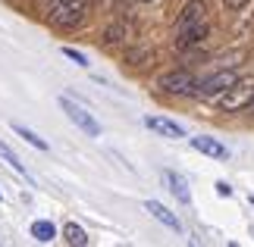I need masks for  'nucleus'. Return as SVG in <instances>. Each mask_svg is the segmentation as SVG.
I'll return each mask as SVG.
<instances>
[{
  "mask_svg": "<svg viewBox=\"0 0 254 247\" xmlns=\"http://www.w3.org/2000/svg\"><path fill=\"white\" fill-rule=\"evenodd\" d=\"M207 32H210L207 19H201V22H194V25H189V28H179V38H176V47H179V50H189V47L201 44L204 38H207Z\"/></svg>",
  "mask_w": 254,
  "mask_h": 247,
  "instance_id": "423d86ee",
  "label": "nucleus"
},
{
  "mask_svg": "<svg viewBox=\"0 0 254 247\" xmlns=\"http://www.w3.org/2000/svg\"><path fill=\"white\" fill-rule=\"evenodd\" d=\"M144 210H148V213H151L157 222H163L167 229H173V232H182V222L176 219V216H173V213H170L163 203H157V200H148V203H144Z\"/></svg>",
  "mask_w": 254,
  "mask_h": 247,
  "instance_id": "9b49d317",
  "label": "nucleus"
},
{
  "mask_svg": "<svg viewBox=\"0 0 254 247\" xmlns=\"http://www.w3.org/2000/svg\"><path fill=\"white\" fill-rule=\"evenodd\" d=\"M47 13L60 28H75L88 13V0H47Z\"/></svg>",
  "mask_w": 254,
  "mask_h": 247,
  "instance_id": "f03ea898",
  "label": "nucleus"
},
{
  "mask_svg": "<svg viewBox=\"0 0 254 247\" xmlns=\"http://www.w3.org/2000/svg\"><path fill=\"white\" fill-rule=\"evenodd\" d=\"M236 78H239L236 69H220V72H213V75H207V78H201V82L194 85V94H198L201 100H213V97H220L232 82H236Z\"/></svg>",
  "mask_w": 254,
  "mask_h": 247,
  "instance_id": "7ed1b4c3",
  "label": "nucleus"
},
{
  "mask_svg": "<svg viewBox=\"0 0 254 247\" xmlns=\"http://www.w3.org/2000/svg\"><path fill=\"white\" fill-rule=\"evenodd\" d=\"M251 100H254V78H236V82L217 97V106L223 113H239V110H248Z\"/></svg>",
  "mask_w": 254,
  "mask_h": 247,
  "instance_id": "f257e3e1",
  "label": "nucleus"
},
{
  "mask_svg": "<svg viewBox=\"0 0 254 247\" xmlns=\"http://www.w3.org/2000/svg\"><path fill=\"white\" fill-rule=\"evenodd\" d=\"M60 110H63L66 116H69V122H75V125H79L85 135H91V138L101 135V125H97V119H94V116L85 110V106L75 103L72 97H60Z\"/></svg>",
  "mask_w": 254,
  "mask_h": 247,
  "instance_id": "20e7f679",
  "label": "nucleus"
},
{
  "mask_svg": "<svg viewBox=\"0 0 254 247\" xmlns=\"http://www.w3.org/2000/svg\"><path fill=\"white\" fill-rule=\"evenodd\" d=\"M223 3H226V9H242L248 0H223Z\"/></svg>",
  "mask_w": 254,
  "mask_h": 247,
  "instance_id": "a211bd4d",
  "label": "nucleus"
},
{
  "mask_svg": "<svg viewBox=\"0 0 254 247\" xmlns=\"http://www.w3.org/2000/svg\"><path fill=\"white\" fill-rule=\"evenodd\" d=\"M163 185L170 188V194H176V200H179V203H191V191H189V182H185V175L167 169V172H163Z\"/></svg>",
  "mask_w": 254,
  "mask_h": 247,
  "instance_id": "0eeeda50",
  "label": "nucleus"
},
{
  "mask_svg": "<svg viewBox=\"0 0 254 247\" xmlns=\"http://www.w3.org/2000/svg\"><path fill=\"white\" fill-rule=\"evenodd\" d=\"M0 200H3V194H0Z\"/></svg>",
  "mask_w": 254,
  "mask_h": 247,
  "instance_id": "aec40b11",
  "label": "nucleus"
},
{
  "mask_svg": "<svg viewBox=\"0 0 254 247\" xmlns=\"http://www.w3.org/2000/svg\"><path fill=\"white\" fill-rule=\"evenodd\" d=\"M13 132H16L19 138H22V141H28V144H32L35 150H47V141H44V138H38V135L32 132V128H25L22 122H13Z\"/></svg>",
  "mask_w": 254,
  "mask_h": 247,
  "instance_id": "2eb2a0df",
  "label": "nucleus"
},
{
  "mask_svg": "<svg viewBox=\"0 0 254 247\" xmlns=\"http://www.w3.org/2000/svg\"><path fill=\"white\" fill-rule=\"evenodd\" d=\"M248 110H251V113H254V100H251V103H248Z\"/></svg>",
  "mask_w": 254,
  "mask_h": 247,
  "instance_id": "6ab92c4d",
  "label": "nucleus"
},
{
  "mask_svg": "<svg viewBox=\"0 0 254 247\" xmlns=\"http://www.w3.org/2000/svg\"><path fill=\"white\" fill-rule=\"evenodd\" d=\"M32 238H35V241H41V244L54 241V238H57L54 222H51V219H38V222H32Z\"/></svg>",
  "mask_w": 254,
  "mask_h": 247,
  "instance_id": "ddd939ff",
  "label": "nucleus"
},
{
  "mask_svg": "<svg viewBox=\"0 0 254 247\" xmlns=\"http://www.w3.org/2000/svg\"><path fill=\"white\" fill-rule=\"evenodd\" d=\"M63 56H66V60H72L75 66H88V56L82 50H75V47H63Z\"/></svg>",
  "mask_w": 254,
  "mask_h": 247,
  "instance_id": "dca6fc26",
  "label": "nucleus"
},
{
  "mask_svg": "<svg viewBox=\"0 0 254 247\" xmlns=\"http://www.w3.org/2000/svg\"><path fill=\"white\" fill-rule=\"evenodd\" d=\"M144 125H148L151 132L163 135V138H185V128L179 122H173V119H163V116H148Z\"/></svg>",
  "mask_w": 254,
  "mask_h": 247,
  "instance_id": "6e6552de",
  "label": "nucleus"
},
{
  "mask_svg": "<svg viewBox=\"0 0 254 247\" xmlns=\"http://www.w3.org/2000/svg\"><path fill=\"white\" fill-rule=\"evenodd\" d=\"M63 241H66V244H72V247H85V244H88V235H85L82 225L66 222V225H63Z\"/></svg>",
  "mask_w": 254,
  "mask_h": 247,
  "instance_id": "4468645a",
  "label": "nucleus"
},
{
  "mask_svg": "<svg viewBox=\"0 0 254 247\" xmlns=\"http://www.w3.org/2000/svg\"><path fill=\"white\" fill-rule=\"evenodd\" d=\"M191 147H194V150H201V153H207V156H213V160H226V156H229L226 147H223L220 141H213V138H207V135L191 138Z\"/></svg>",
  "mask_w": 254,
  "mask_h": 247,
  "instance_id": "1a4fd4ad",
  "label": "nucleus"
},
{
  "mask_svg": "<svg viewBox=\"0 0 254 247\" xmlns=\"http://www.w3.org/2000/svg\"><path fill=\"white\" fill-rule=\"evenodd\" d=\"M144 3H148V0H144Z\"/></svg>",
  "mask_w": 254,
  "mask_h": 247,
  "instance_id": "412c9836",
  "label": "nucleus"
},
{
  "mask_svg": "<svg viewBox=\"0 0 254 247\" xmlns=\"http://www.w3.org/2000/svg\"><path fill=\"white\" fill-rule=\"evenodd\" d=\"M204 13H207L204 0H189V3H185V9H182V16H179V22H176V32H179V28H189V25H194V22H201Z\"/></svg>",
  "mask_w": 254,
  "mask_h": 247,
  "instance_id": "9d476101",
  "label": "nucleus"
},
{
  "mask_svg": "<svg viewBox=\"0 0 254 247\" xmlns=\"http://www.w3.org/2000/svg\"><path fill=\"white\" fill-rule=\"evenodd\" d=\"M160 91L167 94H194V85H198V78H194L189 69H176V72H167L160 75Z\"/></svg>",
  "mask_w": 254,
  "mask_h": 247,
  "instance_id": "39448f33",
  "label": "nucleus"
},
{
  "mask_svg": "<svg viewBox=\"0 0 254 247\" xmlns=\"http://www.w3.org/2000/svg\"><path fill=\"white\" fill-rule=\"evenodd\" d=\"M217 194H220V197H229V194H232V188H229L226 182H217Z\"/></svg>",
  "mask_w": 254,
  "mask_h": 247,
  "instance_id": "f3484780",
  "label": "nucleus"
},
{
  "mask_svg": "<svg viewBox=\"0 0 254 247\" xmlns=\"http://www.w3.org/2000/svg\"><path fill=\"white\" fill-rule=\"evenodd\" d=\"M0 160H3V163H6V166H9V169H13V172H19V175H22L25 182H32V175H28L25 163H19V156H16L13 150H9V147H6L3 141H0Z\"/></svg>",
  "mask_w": 254,
  "mask_h": 247,
  "instance_id": "f8f14e48",
  "label": "nucleus"
}]
</instances>
